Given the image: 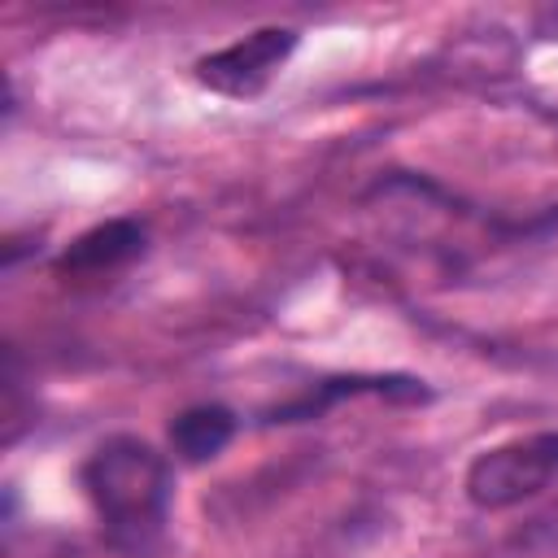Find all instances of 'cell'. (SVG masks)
Masks as SVG:
<instances>
[{
	"mask_svg": "<svg viewBox=\"0 0 558 558\" xmlns=\"http://www.w3.org/2000/svg\"><path fill=\"white\" fill-rule=\"evenodd\" d=\"M527 545H536V549H545V554H558V510L532 519V527H527Z\"/></svg>",
	"mask_w": 558,
	"mask_h": 558,
	"instance_id": "cell-6",
	"label": "cell"
},
{
	"mask_svg": "<svg viewBox=\"0 0 558 558\" xmlns=\"http://www.w3.org/2000/svg\"><path fill=\"white\" fill-rule=\"evenodd\" d=\"M140 253H144V227L131 222V218H109V222L83 231V235L61 253L57 270H61V275H74V279H83V275H105V270L126 266V262L140 257Z\"/></svg>",
	"mask_w": 558,
	"mask_h": 558,
	"instance_id": "cell-4",
	"label": "cell"
},
{
	"mask_svg": "<svg viewBox=\"0 0 558 558\" xmlns=\"http://www.w3.org/2000/svg\"><path fill=\"white\" fill-rule=\"evenodd\" d=\"M87 501L105 527V536L126 554H148L170 519L174 475L170 462L135 436H109L83 462Z\"/></svg>",
	"mask_w": 558,
	"mask_h": 558,
	"instance_id": "cell-1",
	"label": "cell"
},
{
	"mask_svg": "<svg viewBox=\"0 0 558 558\" xmlns=\"http://www.w3.org/2000/svg\"><path fill=\"white\" fill-rule=\"evenodd\" d=\"M558 480V432L506 440L480 453L466 471V497L480 510H510Z\"/></svg>",
	"mask_w": 558,
	"mask_h": 558,
	"instance_id": "cell-2",
	"label": "cell"
},
{
	"mask_svg": "<svg viewBox=\"0 0 558 558\" xmlns=\"http://www.w3.org/2000/svg\"><path fill=\"white\" fill-rule=\"evenodd\" d=\"M545 31H549V39H558V9L545 13Z\"/></svg>",
	"mask_w": 558,
	"mask_h": 558,
	"instance_id": "cell-7",
	"label": "cell"
},
{
	"mask_svg": "<svg viewBox=\"0 0 558 558\" xmlns=\"http://www.w3.org/2000/svg\"><path fill=\"white\" fill-rule=\"evenodd\" d=\"M296 52V31L288 26H262L209 57L196 61V83L231 96V100H248L257 92H266V83L283 70V61Z\"/></svg>",
	"mask_w": 558,
	"mask_h": 558,
	"instance_id": "cell-3",
	"label": "cell"
},
{
	"mask_svg": "<svg viewBox=\"0 0 558 558\" xmlns=\"http://www.w3.org/2000/svg\"><path fill=\"white\" fill-rule=\"evenodd\" d=\"M235 436V414L227 405H192L170 423V445L183 462H209L218 458Z\"/></svg>",
	"mask_w": 558,
	"mask_h": 558,
	"instance_id": "cell-5",
	"label": "cell"
}]
</instances>
